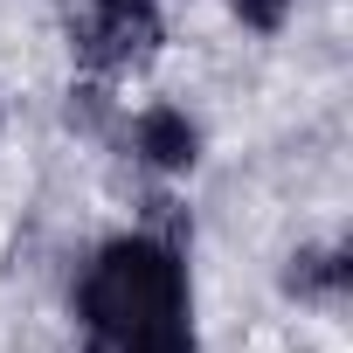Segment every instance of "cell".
<instances>
[{"label": "cell", "mask_w": 353, "mask_h": 353, "mask_svg": "<svg viewBox=\"0 0 353 353\" xmlns=\"http://www.w3.org/2000/svg\"><path fill=\"white\" fill-rule=\"evenodd\" d=\"M77 319L90 332V353H194L181 250L159 236L104 243L77 284Z\"/></svg>", "instance_id": "obj_1"}, {"label": "cell", "mask_w": 353, "mask_h": 353, "mask_svg": "<svg viewBox=\"0 0 353 353\" xmlns=\"http://www.w3.org/2000/svg\"><path fill=\"white\" fill-rule=\"evenodd\" d=\"M70 49L97 77L152 63V49H159V0H83L70 14Z\"/></svg>", "instance_id": "obj_2"}, {"label": "cell", "mask_w": 353, "mask_h": 353, "mask_svg": "<svg viewBox=\"0 0 353 353\" xmlns=\"http://www.w3.org/2000/svg\"><path fill=\"white\" fill-rule=\"evenodd\" d=\"M132 152H139L152 173H188V166L201 159V132L173 111V104H152V111H139V125H132Z\"/></svg>", "instance_id": "obj_3"}, {"label": "cell", "mask_w": 353, "mask_h": 353, "mask_svg": "<svg viewBox=\"0 0 353 353\" xmlns=\"http://www.w3.org/2000/svg\"><path fill=\"white\" fill-rule=\"evenodd\" d=\"M284 291L291 298H339L346 291V256L339 250H298L291 270H284Z\"/></svg>", "instance_id": "obj_4"}, {"label": "cell", "mask_w": 353, "mask_h": 353, "mask_svg": "<svg viewBox=\"0 0 353 353\" xmlns=\"http://www.w3.org/2000/svg\"><path fill=\"white\" fill-rule=\"evenodd\" d=\"M229 14H236L243 28H256V35H277V28L291 21V0H229Z\"/></svg>", "instance_id": "obj_5"}]
</instances>
